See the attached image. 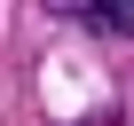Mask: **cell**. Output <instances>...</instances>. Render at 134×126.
Instances as JSON below:
<instances>
[{
  "instance_id": "cell-1",
  "label": "cell",
  "mask_w": 134,
  "mask_h": 126,
  "mask_svg": "<svg viewBox=\"0 0 134 126\" xmlns=\"http://www.w3.org/2000/svg\"><path fill=\"white\" fill-rule=\"evenodd\" d=\"M79 8L103 24V32H118V39H134V0H79Z\"/></svg>"
}]
</instances>
